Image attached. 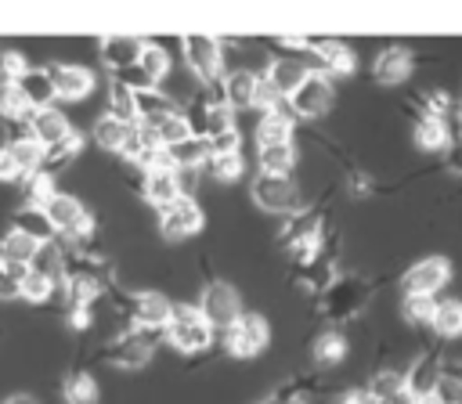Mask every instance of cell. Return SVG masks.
Returning <instances> with one entry per match:
<instances>
[{
	"mask_svg": "<svg viewBox=\"0 0 462 404\" xmlns=\"http://www.w3.org/2000/svg\"><path fill=\"white\" fill-rule=\"evenodd\" d=\"M0 180H22V173H18L14 159L7 155V148H0Z\"/></svg>",
	"mask_w": 462,
	"mask_h": 404,
	"instance_id": "obj_49",
	"label": "cell"
},
{
	"mask_svg": "<svg viewBox=\"0 0 462 404\" xmlns=\"http://www.w3.org/2000/svg\"><path fill=\"white\" fill-rule=\"evenodd\" d=\"M69 133H72V126H69L65 112H58L54 105H51V108H36V112H29V137H32L40 148H51V144L65 141Z\"/></svg>",
	"mask_w": 462,
	"mask_h": 404,
	"instance_id": "obj_15",
	"label": "cell"
},
{
	"mask_svg": "<svg viewBox=\"0 0 462 404\" xmlns=\"http://www.w3.org/2000/svg\"><path fill=\"white\" fill-rule=\"evenodd\" d=\"M343 357H346V339H343L339 332H321V335L314 339V361H318V364L332 368V364H339Z\"/></svg>",
	"mask_w": 462,
	"mask_h": 404,
	"instance_id": "obj_36",
	"label": "cell"
},
{
	"mask_svg": "<svg viewBox=\"0 0 462 404\" xmlns=\"http://www.w3.org/2000/svg\"><path fill=\"white\" fill-rule=\"evenodd\" d=\"M141 50H144V40H137V36H105L101 40V61L112 72H119L126 65H137Z\"/></svg>",
	"mask_w": 462,
	"mask_h": 404,
	"instance_id": "obj_20",
	"label": "cell"
},
{
	"mask_svg": "<svg viewBox=\"0 0 462 404\" xmlns=\"http://www.w3.org/2000/svg\"><path fill=\"white\" fill-rule=\"evenodd\" d=\"M430 325H433V332H437L440 339L462 335V299H440Z\"/></svg>",
	"mask_w": 462,
	"mask_h": 404,
	"instance_id": "obj_31",
	"label": "cell"
},
{
	"mask_svg": "<svg viewBox=\"0 0 462 404\" xmlns=\"http://www.w3.org/2000/svg\"><path fill=\"white\" fill-rule=\"evenodd\" d=\"M29 271L47 278L51 285H61L65 281V252L54 242H43V245H36V252L29 260Z\"/></svg>",
	"mask_w": 462,
	"mask_h": 404,
	"instance_id": "obj_26",
	"label": "cell"
},
{
	"mask_svg": "<svg viewBox=\"0 0 462 404\" xmlns=\"http://www.w3.org/2000/svg\"><path fill=\"white\" fill-rule=\"evenodd\" d=\"M256 72L249 69H235L227 76H220V94L227 108H253V90H256Z\"/></svg>",
	"mask_w": 462,
	"mask_h": 404,
	"instance_id": "obj_21",
	"label": "cell"
},
{
	"mask_svg": "<svg viewBox=\"0 0 462 404\" xmlns=\"http://www.w3.org/2000/svg\"><path fill=\"white\" fill-rule=\"evenodd\" d=\"M101 357H105L108 364H116V368H126V372L144 368V364L152 361V332H144V328H130V332L116 335V339L105 346Z\"/></svg>",
	"mask_w": 462,
	"mask_h": 404,
	"instance_id": "obj_10",
	"label": "cell"
},
{
	"mask_svg": "<svg viewBox=\"0 0 462 404\" xmlns=\"http://www.w3.org/2000/svg\"><path fill=\"white\" fill-rule=\"evenodd\" d=\"M242 152H235V155H209V170H213V177L217 180H238L242 177Z\"/></svg>",
	"mask_w": 462,
	"mask_h": 404,
	"instance_id": "obj_44",
	"label": "cell"
},
{
	"mask_svg": "<svg viewBox=\"0 0 462 404\" xmlns=\"http://www.w3.org/2000/svg\"><path fill=\"white\" fill-rule=\"evenodd\" d=\"M79 144H83V137L72 130L65 141H58V144H51V148H43V159H40V170H43V177H54L65 162H72V155L79 152ZM36 170V173H40Z\"/></svg>",
	"mask_w": 462,
	"mask_h": 404,
	"instance_id": "obj_30",
	"label": "cell"
},
{
	"mask_svg": "<svg viewBox=\"0 0 462 404\" xmlns=\"http://www.w3.org/2000/svg\"><path fill=\"white\" fill-rule=\"evenodd\" d=\"M444 375H451L455 382H462V361H455V364H444Z\"/></svg>",
	"mask_w": 462,
	"mask_h": 404,
	"instance_id": "obj_51",
	"label": "cell"
},
{
	"mask_svg": "<svg viewBox=\"0 0 462 404\" xmlns=\"http://www.w3.org/2000/svg\"><path fill=\"white\" fill-rule=\"evenodd\" d=\"M137 65H141V72H144L152 83H159V79H166V72H170V54H166L159 43H148V40H144V50H141Z\"/></svg>",
	"mask_w": 462,
	"mask_h": 404,
	"instance_id": "obj_37",
	"label": "cell"
},
{
	"mask_svg": "<svg viewBox=\"0 0 462 404\" xmlns=\"http://www.w3.org/2000/svg\"><path fill=\"white\" fill-rule=\"evenodd\" d=\"M108 115L119 119V123H137V108H134V90L112 83L108 90Z\"/></svg>",
	"mask_w": 462,
	"mask_h": 404,
	"instance_id": "obj_39",
	"label": "cell"
},
{
	"mask_svg": "<svg viewBox=\"0 0 462 404\" xmlns=\"http://www.w3.org/2000/svg\"><path fill=\"white\" fill-rule=\"evenodd\" d=\"M4 148H7V155L14 159V166H18V173H22V177H29V173H36V170H40L43 148H40L32 137H18V141H11V144H4Z\"/></svg>",
	"mask_w": 462,
	"mask_h": 404,
	"instance_id": "obj_33",
	"label": "cell"
},
{
	"mask_svg": "<svg viewBox=\"0 0 462 404\" xmlns=\"http://www.w3.org/2000/svg\"><path fill=\"white\" fill-rule=\"evenodd\" d=\"M444 162H448L451 173H462V133L448 141V148H444Z\"/></svg>",
	"mask_w": 462,
	"mask_h": 404,
	"instance_id": "obj_48",
	"label": "cell"
},
{
	"mask_svg": "<svg viewBox=\"0 0 462 404\" xmlns=\"http://www.w3.org/2000/svg\"><path fill=\"white\" fill-rule=\"evenodd\" d=\"M256 166L267 177H285L296 166V144H271V148H256Z\"/></svg>",
	"mask_w": 462,
	"mask_h": 404,
	"instance_id": "obj_27",
	"label": "cell"
},
{
	"mask_svg": "<svg viewBox=\"0 0 462 404\" xmlns=\"http://www.w3.org/2000/svg\"><path fill=\"white\" fill-rule=\"evenodd\" d=\"M206 141H209V155H235L238 144H242L238 126H227V130H220V133H213V137H206Z\"/></svg>",
	"mask_w": 462,
	"mask_h": 404,
	"instance_id": "obj_46",
	"label": "cell"
},
{
	"mask_svg": "<svg viewBox=\"0 0 462 404\" xmlns=\"http://www.w3.org/2000/svg\"><path fill=\"white\" fill-rule=\"evenodd\" d=\"M267 343H271V325H267L263 314H245L242 310L238 321L231 328H224V346H227L231 357H242V361L260 357L267 350Z\"/></svg>",
	"mask_w": 462,
	"mask_h": 404,
	"instance_id": "obj_3",
	"label": "cell"
},
{
	"mask_svg": "<svg viewBox=\"0 0 462 404\" xmlns=\"http://www.w3.org/2000/svg\"><path fill=\"white\" fill-rule=\"evenodd\" d=\"M29 105H25V97H22V90L14 87V83H4L0 87V115H7V119H29Z\"/></svg>",
	"mask_w": 462,
	"mask_h": 404,
	"instance_id": "obj_42",
	"label": "cell"
},
{
	"mask_svg": "<svg viewBox=\"0 0 462 404\" xmlns=\"http://www.w3.org/2000/svg\"><path fill=\"white\" fill-rule=\"evenodd\" d=\"M25 263H7L0 260V299H14L18 296V281L25 278Z\"/></svg>",
	"mask_w": 462,
	"mask_h": 404,
	"instance_id": "obj_45",
	"label": "cell"
},
{
	"mask_svg": "<svg viewBox=\"0 0 462 404\" xmlns=\"http://www.w3.org/2000/svg\"><path fill=\"white\" fill-rule=\"evenodd\" d=\"M162 332H166L170 346H177L180 354H199V350H206L213 343L209 321L199 314V307H188V303H180V307L170 310V321H166Z\"/></svg>",
	"mask_w": 462,
	"mask_h": 404,
	"instance_id": "obj_2",
	"label": "cell"
},
{
	"mask_svg": "<svg viewBox=\"0 0 462 404\" xmlns=\"http://www.w3.org/2000/svg\"><path fill=\"white\" fill-rule=\"evenodd\" d=\"M249 195H253V202H256L260 209H267V213H289V216H292L296 209H303L300 188H296V180H289V177L256 173L253 184H249Z\"/></svg>",
	"mask_w": 462,
	"mask_h": 404,
	"instance_id": "obj_4",
	"label": "cell"
},
{
	"mask_svg": "<svg viewBox=\"0 0 462 404\" xmlns=\"http://www.w3.org/2000/svg\"><path fill=\"white\" fill-rule=\"evenodd\" d=\"M307 76H310V72H307V65H303L300 58H292V54H278V58L267 61V69H263L260 79H263L267 87H274L282 97H289Z\"/></svg>",
	"mask_w": 462,
	"mask_h": 404,
	"instance_id": "obj_14",
	"label": "cell"
},
{
	"mask_svg": "<svg viewBox=\"0 0 462 404\" xmlns=\"http://www.w3.org/2000/svg\"><path fill=\"white\" fill-rule=\"evenodd\" d=\"M451 141V130L444 119H433V115H419L415 119V144L422 152H444Z\"/></svg>",
	"mask_w": 462,
	"mask_h": 404,
	"instance_id": "obj_28",
	"label": "cell"
},
{
	"mask_svg": "<svg viewBox=\"0 0 462 404\" xmlns=\"http://www.w3.org/2000/svg\"><path fill=\"white\" fill-rule=\"evenodd\" d=\"M202 224H206V213H202V206L191 195H180L177 202H170L166 209H159V231L166 238H173V242L199 234Z\"/></svg>",
	"mask_w": 462,
	"mask_h": 404,
	"instance_id": "obj_9",
	"label": "cell"
},
{
	"mask_svg": "<svg viewBox=\"0 0 462 404\" xmlns=\"http://www.w3.org/2000/svg\"><path fill=\"white\" fill-rule=\"evenodd\" d=\"M368 299H372V285L361 274H336V281L321 296V307L328 321H350L365 310Z\"/></svg>",
	"mask_w": 462,
	"mask_h": 404,
	"instance_id": "obj_1",
	"label": "cell"
},
{
	"mask_svg": "<svg viewBox=\"0 0 462 404\" xmlns=\"http://www.w3.org/2000/svg\"><path fill=\"white\" fill-rule=\"evenodd\" d=\"M310 50H314V76H346L354 72V50L339 40H310Z\"/></svg>",
	"mask_w": 462,
	"mask_h": 404,
	"instance_id": "obj_13",
	"label": "cell"
},
{
	"mask_svg": "<svg viewBox=\"0 0 462 404\" xmlns=\"http://www.w3.org/2000/svg\"><path fill=\"white\" fill-rule=\"evenodd\" d=\"M411 76V50L408 47H386L372 61V79L383 87H397Z\"/></svg>",
	"mask_w": 462,
	"mask_h": 404,
	"instance_id": "obj_16",
	"label": "cell"
},
{
	"mask_svg": "<svg viewBox=\"0 0 462 404\" xmlns=\"http://www.w3.org/2000/svg\"><path fill=\"white\" fill-rule=\"evenodd\" d=\"M314 390V379H292V382H282V386H274L263 400H256V404H296L303 393H310Z\"/></svg>",
	"mask_w": 462,
	"mask_h": 404,
	"instance_id": "obj_40",
	"label": "cell"
},
{
	"mask_svg": "<svg viewBox=\"0 0 462 404\" xmlns=\"http://www.w3.org/2000/svg\"><path fill=\"white\" fill-rule=\"evenodd\" d=\"M170 310H173V303H170L162 292H137V296H130V314H134V321H137L144 332L166 328Z\"/></svg>",
	"mask_w": 462,
	"mask_h": 404,
	"instance_id": "obj_18",
	"label": "cell"
},
{
	"mask_svg": "<svg viewBox=\"0 0 462 404\" xmlns=\"http://www.w3.org/2000/svg\"><path fill=\"white\" fill-rule=\"evenodd\" d=\"M292 126L289 119L274 115V112H263L260 123H256V148H271V144H292Z\"/></svg>",
	"mask_w": 462,
	"mask_h": 404,
	"instance_id": "obj_29",
	"label": "cell"
},
{
	"mask_svg": "<svg viewBox=\"0 0 462 404\" xmlns=\"http://www.w3.org/2000/svg\"><path fill=\"white\" fill-rule=\"evenodd\" d=\"M4 404H40L36 397H29V393H14V397H7Z\"/></svg>",
	"mask_w": 462,
	"mask_h": 404,
	"instance_id": "obj_50",
	"label": "cell"
},
{
	"mask_svg": "<svg viewBox=\"0 0 462 404\" xmlns=\"http://www.w3.org/2000/svg\"><path fill=\"white\" fill-rule=\"evenodd\" d=\"M404 317L408 325H430L433 321V310H437V299L433 296H404Z\"/></svg>",
	"mask_w": 462,
	"mask_h": 404,
	"instance_id": "obj_41",
	"label": "cell"
},
{
	"mask_svg": "<svg viewBox=\"0 0 462 404\" xmlns=\"http://www.w3.org/2000/svg\"><path fill=\"white\" fill-rule=\"evenodd\" d=\"M11 231H18V234H25V238H32L36 245H43V242H54V227H51V220H47V213L40 209V206H22V209H14V220H11Z\"/></svg>",
	"mask_w": 462,
	"mask_h": 404,
	"instance_id": "obj_23",
	"label": "cell"
},
{
	"mask_svg": "<svg viewBox=\"0 0 462 404\" xmlns=\"http://www.w3.org/2000/svg\"><path fill=\"white\" fill-rule=\"evenodd\" d=\"M61 397L65 404H97V382L87 372H72L61 382Z\"/></svg>",
	"mask_w": 462,
	"mask_h": 404,
	"instance_id": "obj_34",
	"label": "cell"
},
{
	"mask_svg": "<svg viewBox=\"0 0 462 404\" xmlns=\"http://www.w3.org/2000/svg\"><path fill=\"white\" fill-rule=\"evenodd\" d=\"M451 115H455V123H458V133H462V97L451 105Z\"/></svg>",
	"mask_w": 462,
	"mask_h": 404,
	"instance_id": "obj_52",
	"label": "cell"
},
{
	"mask_svg": "<svg viewBox=\"0 0 462 404\" xmlns=\"http://www.w3.org/2000/svg\"><path fill=\"white\" fill-rule=\"evenodd\" d=\"M134 108H137V123H144V126H152V123H159L166 115H177V101L159 87L137 90L134 94Z\"/></svg>",
	"mask_w": 462,
	"mask_h": 404,
	"instance_id": "obj_22",
	"label": "cell"
},
{
	"mask_svg": "<svg viewBox=\"0 0 462 404\" xmlns=\"http://www.w3.org/2000/svg\"><path fill=\"white\" fill-rule=\"evenodd\" d=\"M0 65H4V76H7V83H14V79H22V76L29 72V65H25V58H22L18 50H7Z\"/></svg>",
	"mask_w": 462,
	"mask_h": 404,
	"instance_id": "obj_47",
	"label": "cell"
},
{
	"mask_svg": "<svg viewBox=\"0 0 462 404\" xmlns=\"http://www.w3.org/2000/svg\"><path fill=\"white\" fill-rule=\"evenodd\" d=\"M47 76L54 83V97H69V101L87 97L94 87V72H87L79 65H54V69H47Z\"/></svg>",
	"mask_w": 462,
	"mask_h": 404,
	"instance_id": "obj_19",
	"label": "cell"
},
{
	"mask_svg": "<svg viewBox=\"0 0 462 404\" xmlns=\"http://www.w3.org/2000/svg\"><path fill=\"white\" fill-rule=\"evenodd\" d=\"M440 375H444L440 357H437V354H422V357H415L411 368L401 375V379H404V393H408L411 400H430L433 390H437V382H440Z\"/></svg>",
	"mask_w": 462,
	"mask_h": 404,
	"instance_id": "obj_12",
	"label": "cell"
},
{
	"mask_svg": "<svg viewBox=\"0 0 462 404\" xmlns=\"http://www.w3.org/2000/svg\"><path fill=\"white\" fill-rule=\"evenodd\" d=\"M285 101H289V108H292L296 119H321V115L332 108L336 90H332V79H328V76H314V72H310Z\"/></svg>",
	"mask_w": 462,
	"mask_h": 404,
	"instance_id": "obj_8",
	"label": "cell"
},
{
	"mask_svg": "<svg viewBox=\"0 0 462 404\" xmlns=\"http://www.w3.org/2000/svg\"><path fill=\"white\" fill-rule=\"evenodd\" d=\"M184 47V61L188 69L195 72L199 83H217L220 72H224V47L217 36H184L180 40Z\"/></svg>",
	"mask_w": 462,
	"mask_h": 404,
	"instance_id": "obj_7",
	"label": "cell"
},
{
	"mask_svg": "<svg viewBox=\"0 0 462 404\" xmlns=\"http://www.w3.org/2000/svg\"><path fill=\"white\" fill-rule=\"evenodd\" d=\"M448 278H451V263L444 256H426L404 271L401 289H404V296H437L448 285Z\"/></svg>",
	"mask_w": 462,
	"mask_h": 404,
	"instance_id": "obj_11",
	"label": "cell"
},
{
	"mask_svg": "<svg viewBox=\"0 0 462 404\" xmlns=\"http://www.w3.org/2000/svg\"><path fill=\"white\" fill-rule=\"evenodd\" d=\"M32 252H36V242L18 234V231H7L4 242H0V260H7V263H25L29 267Z\"/></svg>",
	"mask_w": 462,
	"mask_h": 404,
	"instance_id": "obj_38",
	"label": "cell"
},
{
	"mask_svg": "<svg viewBox=\"0 0 462 404\" xmlns=\"http://www.w3.org/2000/svg\"><path fill=\"white\" fill-rule=\"evenodd\" d=\"M14 87L22 90V97H25V105L32 112L36 108H51V101H54V83H51L47 69H29L22 79H14Z\"/></svg>",
	"mask_w": 462,
	"mask_h": 404,
	"instance_id": "obj_24",
	"label": "cell"
},
{
	"mask_svg": "<svg viewBox=\"0 0 462 404\" xmlns=\"http://www.w3.org/2000/svg\"><path fill=\"white\" fill-rule=\"evenodd\" d=\"M166 162H170L173 170H199L202 162H209V141L191 133V137H184L180 144L166 148Z\"/></svg>",
	"mask_w": 462,
	"mask_h": 404,
	"instance_id": "obj_25",
	"label": "cell"
},
{
	"mask_svg": "<svg viewBox=\"0 0 462 404\" xmlns=\"http://www.w3.org/2000/svg\"><path fill=\"white\" fill-rule=\"evenodd\" d=\"M54 289H58V285H51L47 278H40V274H32V271H25V278L18 281V296H25L29 303H43V299H51Z\"/></svg>",
	"mask_w": 462,
	"mask_h": 404,
	"instance_id": "obj_43",
	"label": "cell"
},
{
	"mask_svg": "<svg viewBox=\"0 0 462 404\" xmlns=\"http://www.w3.org/2000/svg\"><path fill=\"white\" fill-rule=\"evenodd\" d=\"M199 314L209 321V328H231L242 314V296L231 281H209L199 299Z\"/></svg>",
	"mask_w": 462,
	"mask_h": 404,
	"instance_id": "obj_5",
	"label": "cell"
},
{
	"mask_svg": "<svg viewBox=\"0 0 462 404\" xmlns=\"http://www.w3.org/2000/svg\"><path fill=\"white\" fill-rule=\"evenodd\" d=\"M148 130L155 133V141H159L162 148H173V144H180L184 137H191L188 119H184L180 112H177V115H166V119H159V123H152Z\"/></svg>",
	"mask_w": 462,
	"mask_h": 404,
	"instance_id": "obj_35",
	"label": "cell"
},
{
	"mask_svg": "<svg viewBox=\"0 0 462 404\" xmlns=\"http://www.w3.org/2000/svg\"><path fill=\"white\" fill-rule=\"evenodd\" d=\"M141 191H144V198H148L155 209H166L170 202H177V198H180V180H177V170H173V166H155V170H144Z\"/></svg>",
	"mask_w": 462,
	"mask_h": 404,
	"instance_id": "obj_17",
	"label": "cell"
},
{
	"mask_svg": "<svg viewBox=\"0 0 462 404\" xmlns=\"http://www.w3.org/2000/svg\"><path fill=\"white\" fill-rule=\"evenodd\" d=\"M40 209L47 213L51 227H54V231H65L69 238H87V234H90V227H94L90 213H87V209H83V202H79V198H72V195L54 191V195H47V198H43V206H40Z\"/></svg>",
	"mask_w": 462,
	"mask_h": 404,
	"instance_id": "obj_6",
	"label": "cell"
},
{
	"mask_svg": "<svg viewBox=\"0 0 462 404\" xmlns=\"http://www.w3.org/2000/svg\"><path fill=\"white\" fill-rule=\"evenodd\" d=\"M296 404H303V400H296Z\"/></svg>",
	"mask_w": 462,
	"mask_h": 404,
	"instance_id": "obj_53",
	"label": "cell"
},
{
	"mask_svg": "<svg viewBox=\"0 0 462 404\" xmlns=\"http://www.w3.org/2000/svg\"><path fill=\"white\" fill-rule=\"evenodd\" d=\"M130 126H134V123H119V119H112V115H101V119L94 123V141H97L105 152H123Z\"/></svg>",
	"mask_w": 462,
	"mask_h": 404,
	"instance_id": "obj_32",
	"label": "cell"
}]
</instances>
